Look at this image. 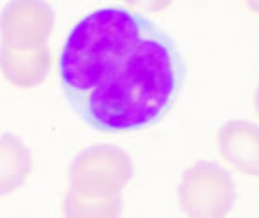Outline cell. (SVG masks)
Here are the masks:
<instances>
[{"label":"cell","instance_id":"1","mask_svg":"<svg viewBox=\"0 0 259 218\" xmlns=\"http://www.w3.org/2000/svg\"><path fill=\"white\" fill-rule=\"evenodd\" d=\"M65 98L100 133H129L163 120L185 80L176 42L145 15L105 6L71 27L58 57Z\"/></svg>","mask_w":259,"mask_h":218},{"label":"cell","instance_id":"3","mask_svg":"<svg viewBox=\"0 0 259 218\" xmlns=\"http://www.w3.org/2000/svg\"><path fill=\"white\" fill-rule=\"evenodd\" d=\"M134 173L123 149L98 144L78 153L69 167V191L87 196L121 195Z\"/></svg>","mask_w":259,"mask_h":218},{"label":"cell","instance_id":"2","mask_svg":"<svg viewBox=\"0 0 259 218\" xmlns=\"http://www.w3.org/2000/svg\"><path fill=\"white\" fill-rule=\"evenodd\" d=\"M178 202L187 218H227L236 204V186L220 164L196 162L180 178Z\"/></svg>","mask_w":259,"mask_h":218},{"label":"cell","instance_id":"9","mask_svg":"<svg viewBox=\"0 0 259 218\" xmlns=\"http://www.w3.org/2000/svg\"><path fill=\"white\" fill-rule=\"evenodd\" d=\"M254 111H255V115H257V118H259V84H257V87H255V91H254Z\"/></svg>","mask_w":259,"mask_h":218},{"label":"cell","instance_id":"10","mask_svg":"<svg viewBox=\"0 0 259 218\" xmlns=\"http://www.w3.org/2000/svg\"><path fill=\"white\" fill-rule=\"evenodd\" d=\"M245 8H248L252 13L259 15V2H245Z\"/></svg>","mask_w":259,"mask_h":218},{"label":"cell","instance_id":"5","mask_svg":"<svg viewBox=\"0 0 259 218\" xmlns=\"http://www.w3.org/2000/svg\"><path fill=\"white\" fill-rule=\"evenodd\" d=\"M218 149L236 171L259 178V126L230 120L218 131Z\"/></svg>","mask_w":259,"mask_h":218},{"label":"cell","instance_id":"8","mask_svg":"<svg viewBox=\"0 0 259 218\" xmlns=\"http://www.w3.org/2000/svg\"><path fill=\"white\" fill-rule=\"evenodd\" d=\"M123 211L121 195L87 196L69 191L64 196L65 218H120Z\"/></svg>","mask_w":259,"mask_h":218},{"label":"cell","instance_id":"7","mask_svg":"<svg viewBox=\"0 0 259 218\" xmlns=\"http://www.w3.org/2000/svg\"><path fill=\"white\" fill-rule=\"evenodd\" d=\"M33 171V153L22 138L11 133L0 135V198L13 195Z\"/></svg>","mask_w":259,"mask_h":218},{"label":"cell","instance_id":"6","mask_svg":"<svg viewBox=\"0 0 259 218\" xmlns=\"http://www.w3.org/2000/svg\"><path fill=\"white\" fill-rule=\"evenodd\" d=\"M0 71L11 86L31 89L46 82L51 71V49H17L0 44Z\"/></svg>","mask_w":259,"mask_h":218},{"label":"cell","instance_id":"4","mask_svg":"<svg viewBox=\"0 0 259 218\" xmlns=\"http://www.w3.org/2000/svg\"><path fill=\"white\" fill-rule=\"evenodd\" d=\"M55 27V11L44 2L18 0L0 13V37L6 46L17 49L46 48Z\"/></svg>","mask_w":259,"mask_h":218}]
</instances>
